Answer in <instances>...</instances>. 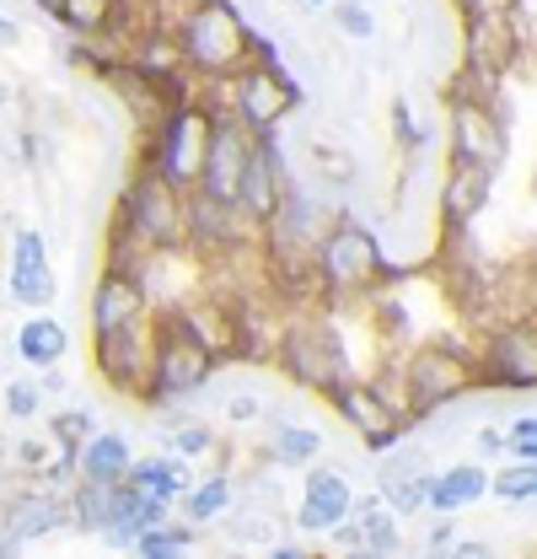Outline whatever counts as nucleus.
<instances>
[{
	"label": "nucleus",
	"mask_w": 537,
	"mask_h": 559,
	"mask_svg": "<svg viewBox=\"0 0 537 559\" xmlns=\"http://www.w3.org/2000/svg\"><path fill=\"white\" fill-rule=\"evenodd\" d=\"M172 38H178V60L210 81H231L253 55H268V44L253 38V27L231 0H194V11L172 27Z\"/></svg>",
	"instance_id": "obj_1"
},
{
	"label": "nucleus",
	"mask_w": 537,
	"mask_h": 559,
	"mask_svg": "<svg viewBox=\"0 0 537 559\" xmlns=\"http://www.w3.org/2000/svg\"><path fill=\"white\" fill-rule=\"evenodd\" d=\"M215 345L204 340L194 312L183 307H162L156 312V345H151V409L172 404V399H194L204 382L215 377Z\"/></svg>",
	"instance_id": "obj_2"
},
{
	"label": "nucleus",
	"mask_w": 537,
	"mask_h": 559,
	"mask_svg": "<svg viewBox=\"0 0 537 559\" xmlns=\"http://www.w3.org/2000/svg\"><path fill=\"white\" fill-rule=\"evenodd\" d=\"M274 360H279V371H290V382L312 388L318 399H334L344 382H355V360L344 349V334L334 329V318H323V312H296L279 329Z\"/></svg>",
	"instance_id": "obj_3"
},
{
	"label": "nucleus",
	"mask_w": 537,
	"mask_h": 559,
	"mask_svg": "<svg viewBox=\"0 0 537 559\" xmlns=\"http://www.w3.org/2000/svg\"><path fill=\"white\" fill-rule=\"evenodd\" d=\"M318 275H323V301H355V296H377L387 280H398V270L387 264L382 242L360 221L334 215L318 242Z\"/></svg>",
	"instance_id": "obj_4"
},
{
	"label": "nucleus",
	"mask_w": 537,
	"mask_h": 559,
	"mask_svg": "<svg viewBox=\"0 0 537 559\" xmlns=\"http://www.w3.org/2000/svg\"><path fill=\"white\" fill-rule=\"evenodd\" d=\"M119 215L130 221L156 253H183L189 248V189H178L156 162H145L124 183Z\"/></svg>",
	"instance_id": "obj_5"
},
{
	"label": "nucleus",
	"mask_w": 537,
	"mask_h": 559,
	"mask_svg": "<svg viewBox=\"0 0 537 559\" xmlns=\"http://www.w3.org/2000/svg\"><path fill=\"white\" fill-rule=\"evenodd\" d=\"M398 382H403V415L419 425L441 404H457L468 388H478V366L457 345H419L403 360Z\"/></svg>",
	"instance_id": "obj_6"
},
{
	"label": "nucleus",
	"mask_w": 537,
	"mask_h": 559,
	"mask_svg": "<svg viewBox=\"0 0 537 559\" xmlns=\"http://www.w3.org/2000/svg\"><path fill=\"white\" fill-rule=\"evenodd\" d=\"M446 108H452V162H473V167L500 173L505 151H511L500 97H478V92H463V86H446Z\"/></svg>",
	"instance_id": "obj_7"
},
{
	"label": "nucleus",
	"mask_w": 537,
	"mask_h": 559,
	"mask_svg": "<svg viewBox=\"0 0 537 559\" xmlns=\"http://www.w3.org/2000/svg\"><path fill=\"white\" fill-rule=\"evenodd\" d=\"M296 108H301V86L279 70L274 49L259 55V66H242L231 75V114H237L253 135H274V124H279L285 114H296Z\"/></svg>",
	"instance_id": "obj_8"
},
{
	"label": "nucleus",
	"mask_w": 537,
	"mask_h": 559,
	"mask_svg": "<svg viewBox=\"0 0 537 559\" xmlns=\"http://www.w3.org/2000/svg\"><path fill=\"white\" fill-rule=\"evenodd\" d=\"M478 388L494 393H537V323L511 318L500 329H484V349H478Z\"/></svg>",
	"instance_id": "obj_9"
},
{
	"label": "nucleus",
	"mask_w": 537,
	"mask_h": 559,
	"mask_svg": "<svg viewBox=\"0 0 537 559\" xmlns=\"http://www.w3.org/2000/svg\"><path fill=\"white\" fill-rule=\"evenodd\" d=\"M259 135L226 114V108H210V140H204V167H200V194L220 200V205H237V189H242V173H248V156H253Z\"/></svg>",
	"instance_id": "obj_10"
},
{
	"label": "nucleus",
	"mask_w": 537,
	"mask_h": 559,
	"mask_svg": "<svg viewBox=\"0 0 537 559\" xmlns=\"http://www.w3.org/2000/svg\"><path fill=\"white\" fill-rule=\"evenodd\" d=\"M151 345H156V318H140V323H124L103 340H92V355H97V377L124 393V399H151Z\"/></svg>",
	"instance_id": "obj_11"
},
{
	"label": "nucleus",
	"mask_w": 537,
	"mask_h": 559,
	"mask_svg": "<svg viewBox=\"0 0 537 559\" xmlns=\"http://www.w3.org/2000/svg\"><path fill=\"white\" fill-rule=\"evenodd\" d=\"M522 55V27L511 22V5H484L468 11V27H463V70H473L478 81H494L516 66Z\"/></svg>",
	"instance_id": "obj_12"
},
{
	"label": "nucleus",
	"mask_w": 537,
	"mask_h": 559,
	"mask_svg": "<svg viewBox=\"0 0 537 559\" xmlns=\"http://www.w3.org/2000/svg\"><path fill=\"white\" fill-rule=\"evenodd\" d=\"M204 140H210V114L183 103L172 108L162 124H156V140H151V162L178 183V189H194L204 167Z\"/></svg>",
	"instance_id": "obj_13"
},
{
	"label": "nucleus",
	"mask_w": 537,
	"mask_h": 559,
	"mask_svg": "<svg viewBox=\"0 0 537 559\" xmlns=\"http://www.w3.org/2000/svg\"><path fill=\"white\" fill-rule=\"evenodd\" d=\"M329 404H334L338 419H344V425H349V430H355V436L371 447V452H387V447H398L403 430L414 425V419L403 415V409L393 404V399H387V393H382V388H377V382H360V377H355V382H344Z\"/></svg>",
	"instance_id": "obj_14"
},
{
	"label": "nucleus",
	"mask_w": 537,
	"mask_h": 559,
	"mask_svg": "<svg viewBox=\"0 0 537 559\" xmlns=\"http://www.w3.org/2000/svg\"><path fill=\"white\" fill-rule=\"evenodd\" d=\"M86 312H92V340H103V334H114V329H124V323L151 318V285L124 275V270H108V264H103V275H97V285H92Z\"/></svg>",
	"instance_id": "obj_15"
},
{
	"label": "nucleus",
	"mask_w": 537,
	"mask_h": 559,
	"mask_svg": "<svg viewBox=\"0 0 537 559\" xmlns=\"http://www.w3.org/2000/svg\"><path fill=\"white\" fill-rule=\"evenodd\" d=\"M11 301L16 307H49L55 301V264H49V242H44V231H33V226H22L16 237H11Z\"/></svg>",
	"instance_id": "obj_16"
},
{
	"label": "nucleus",
	"mask_w": 537,
	"mask_h": 559,
	"mask_svg": "<svg viewBox=\"0 0 537 559\" xmlns=\"http://www.w3.org/2000/svg\"><path fill=\"white\" fill-rule=\"evenodd\" d=\"M285 189H290V178H285L279 145H274L268 135H259L253 156H248V173H242V189H237V210H242V215H248L253 226H264L268 215L279 210Z\"/></svg>",
	"instance_id": "obj_17"
},
{
	"label": "nucleus",
	"mask_w": 537,
	"mask_h": 559,
	"mask_svg": "<svg viewBox=\"0 0 537 559\" xmlns=\"http://www.w3.org/2000/svg\"><path fill=\"white\" fill-rule=\"evenodd\" d=\"M489 189H494V173L489 167L452 162V173L441 183V237H468V226L489 205Z\"/></svg>",
	"instance_id": "obj_18"
},
{
	"label": "nucleus",
	"mask_w": 537,
	"mask_h": 559,
	"mask_svg": "<svg viewBox=\"0 0 537 559\" xmlns=\"http://www.w3.org/2000/svg\"><path fill=\"white\" fill-rule=\"evenodd\" d=\"M55 527H70V495H60V489H49V495H38V489H16V495L5 500L0 538H11V544H33V538H49Z\"/></svg>",
	"instance_id": "obj_19"
},
{
	"label": "nucleus",
	"mask_w": 537,
	"mask_h": 559,
	"mask_svg": "<svg viewBox=\"0 0 537 559\" xmlns=\"http://www.w3.org/2000/svg\"><path fill=\"white\" fill-rule=\"evenodd\" d=\"M344 516H355V489L338 468H312L301 506H296V527L301 533H334Z\"/></svg>",
	"instance_id": "obj_20"
},
{
	"label": "nucleus",
	"mask_w": 537,
	"mask_h": 559,
	"mask_svg": "<svg viewBox=\"0 0 537 559\" xmlns=\"http://www.w3.org/2000/svg\"><path fill=\"white\" fill-rule=\"evenodd\" d=\"M75 463H81V479H92V485H119V479H130V441L119 436V430H92L86 441H81V452H75Z\"/></svg>",
	"instance_id": "obj_21"
},
{
	"label": "nucleus",
	"mask_w": 537,
	"mask_h": 559,
	"mask_svg": "<svg viewBox=\"0 0 537 559\" xmlns=\"http://www.w3.org/2000/svg\"><path fill=\"white\" fill-rule=\"evenodd\" d=\"M489 495V474L478 468V463H452V468H441L435 479H430V511H441V516H457V511H468Z\"/></svg>",
	"instance_id": "obj_22"
},
{
	"label": "nucleus",
	"mask_w": 537,
	"mask_h": 559,
	"mask_svg": "<svg viewBox=\"0 0 537 559\" xmlns=\"http://www.w3.org/2000/svg\"><path fill=\"white\" fill-rule=\"evenodd\" d=\"M130 485L134 489H151V495H162V500H183L189 489H194V468H189V457L183 452H167V457H134L130 463Z\"/></svg>",
	"instance_id": "obj_23"
},
{
	"label": "nucleus",
	"mask_w": 537,
	"mask_h": 559,
	"mask_svg": "<svg viewBox=\"0 0 537 559\" xmlns=\"http://www.w3.org/2000/svg\"><path fill=\"white\" fill-rule=\"evenodd\" d=\"M65 349H70V334L60 318H27V323L16 329V355H22L27 366H38V371H44V366H60Z\"/></svg>",
	"instance_id": "obj_24"
},
{
	"label": "nucleus",
	"mask_w": 537,
	"mask_h": 559,
	"mask_svg": "<svg viewBox=\"0 0 537 559\" xmlns=\"http://www.w3.org/2000/svg\"><path fill=\"white\" fill-rule=\"evenodd\" d=\"M114 489L119 485L75 479V489H70V527H81V533H108V527H114Z\"/></svg>",
	"instance_id": "obj_25"
},
{
	"label": "nucleus",
	"mask_w": 537,
	"mask_h": 559,
	"mask_svg": "<svg viewBox=\"0 0 537 559\" xmlns=\"http://www.w3.org/2000/svg\"><path fill=\"white\" fill-rule=\"evenodd\" d=\"M355 522H360V538H366V555H398L403 549V533H398V511L382 500L377 506V495L371 500H360L355 506Z\"/></svg>",
	"instance_id": "obj_26"
},
{
	"label": "nucleus",
	"mask_w": 537,
	"mask_h": 559,
	"mask_svg": "<svg viewBox=\"0 0 537 559\" xmlns=\"http://www.w3.org/2000/svg\"><path fill=\"white\" fill-rule=\"evenodd\" d=\"M119 11H124V0H55V16L65 22L75 38L108 33V27L119 22Z\"/></svg>",
	"instance_id": "obj_27"
},
{
	"label": "nucleus",
	"mask_w": 537,
	"mask_h": 559,
	"mask_svg": "<svg viewBox=\"0 0 537 559\" xmlns=\"http://www.w3.org/2000/svg\"><path fill=\"white\" fill-rule=\"evenodd\" d=\"M231 506H237V489H231V479H226V474H215V479H204V485H194L189 495H183V522L204 527V522L226 516Z\"/></svg>",
	"instance_id": "obj_28"
},
{
	"label": "nucleus",
	"mask_w": 537,
	"mask_h": 559,
	"mask_svg": "<svg viewBox=\"0 0 537 559\" xmlns=\"http://www.w3.org/2000/svg\"><path fill=\"white\" fill-rule=\"evenodd\" d=\"M189 549H194V522H156L134 538L140 559H183Z\"/></svg>",
	"instance_id": "obj_29"
},
{
	"label": "nucleus",
	"mask_w": 537,
	"mask_h": 559,
	"mask_svg": "<svg viewBox=\"0 0 537 559\" xmlns=\"http://www.w3.org/2000/svg\"><path fill=\"white\" fill-rule=\"evenodd\" d=\"M323 452V436L312 430V425H285V419H274V447H268V457H279V463H312Z\"/></svg>",
	"instance_id": "obj_30"
},
{
	"label": "nucleus",
	"mask_w": 537,
	"mask_h": 559,
	"mask_svg": "<svg viewBox=\"0 0 537 559\" xmlns=\"http://www.w3.org/2000/svg\"><path fill=\"white\" fill-rule=\"evenodd\" d=\"M419 474H435L425 447H398V452L387 447V457H377V485H382V495L408 485V479H419Z\"/></svg>",
	"instance_id": "obj_31"
},
{
	"label": "nucleus",
	"mask_w": 537,
	"mask_h": 559,
	"mask_svg": "<svg viewBox=\"0 0 537 559\" xmlns=\"http://www.w3.org/2000/svg\"><path fill=\"white\" fill-rule=\"evenodd\" d=\"M489 495H500L505 506H527V500H537V463L516 457L511 468L489 474Z\"/></svg>",
	"instance_id": "obj_32"
},
{
	"label": "nucleus",
	"mask_w": 537,
	"mask_h": 559,
	"mask_svg": "<svg viewBox=\"0 0 537 559\" xmlns=\"http://www.w3.org/2000/svg\"><path fill=\"white\" fill-rule=\"evenodd\" d=\"M334 27L355 44H371L377 38V16H371V0H338L334 5Z\"/></svg>",
	"instance_id": "obj_33"
},
{
	"label": "nucleus",
	"mask_w": 537,
	"mask_h": 559,
	"mask_svg": "<svg viewBox=\"0 0 537 559\" xmlns=\"http://www.w3.org/2000/svg\"><path fill=\"white\" fill-rule=\"evenodd\" d=\"M49 425H55V447L60 452H81V441L97 430V419L86 415V409H65V415H55Z\"/></svg>",
	"instance_id": "obj_34"
},
{
	"label": "nucleus",
	"mask_w": 537,
	"mask_h": 559,
	"mask_svg": "<svg viewBox=\"0 0 537 559\" xmlns=\"http://www.w3.org/2000/svg\"><path fill=\"white\" fill-rule=\"evenodd\" d=\"M393 135H398V145L408 151V156H419V151L430 145V130H425V124H414V108H408L403 97L393 103Z\"/></svg>",
	"instance_id": "obj_35"
},
{
	"label": "nucleus",
	"mask_w": 537,
	"mask_h": 559,
	"mask_svg": "<svg viewBox=\"0 0 537 559\" xmlns=\"http://www.w3.org/2000/svg\"><path fill=\"white\" fill-rule=\"evenodd\" d=\"M505 452L537 463V415H516L511 425H505Z\"/></svg>",
	"instance_id": "obj_36"
},
{
	"label": "nucleus",
	"mask_w": 537,
	"mask_h": 559,
	"mask_svg": "<svg viewBox=\"0 0 537 559\" xmlns=\"http://www.w3.org/2000/svg\"><path fill=\"white\" fill-rule=\"evenodd\" d=\"M38 404H44V388H33V382H5V415L11 419H38Z\"/></svg>",
	"instance_id": "obj_37"
},
{
	"label": "nucleus",
	"mask_w": 537,
	"mask_h": 559,
	"mask_svg": "<svg viewBox=\"0 0 537 559\" xmlns=\"http://www.w3.org/2000/svg\"><path fill=\"white\" fill-rule=\"evenodd\" d=\"M210 447H215V430L210 425H172V452H183L189 463L200 452H210Z\"/></svg>",
	"instance_id": "obj_38"
},
{
	"label": "nucleus",
	"mask_w": 537,
	"mask_h": 559,
	"mask_svg": "<svg viewBox=\"0 0 537 559\" xmlns=\"http://www.w3.org/2000/svg\"><path fill=\"white\" fill-rule=\"evenodd\" d=\"M11 452H16V468H27V474H44L55 447H49V441H16Z\"/></svg>",
	"instance_id": "obj_39"
},
{
	"label": "nucleus",
	"mask_w": 537,
	"mask_h": 559,
	"mask_svg": "<svg viewBox=\"0 0 537 559\" xmlns=\"http://www.w3.org/2000/svg\"><path fill=\"white\" fill-rule=\"evenodd\" d=\"M259 415H264V404H259L253 393H237V399H226V419H231V425H253Z\"/></svg>",
	"instance_id": "obj_40"
},
{
	"label": "nucleus",
	"mask_w": 537,
	"mask_h": 559,
	"mask_svg": "<svg viewBox=\"0 0 537 559\" xmlns=\"http://www.w3.org/2000/svg\"><path fill=\"white\" fill-rule=\"evenodd\" d=\"M446 555H457V559H489L494 549L484 544V538H452V549Z\"/></svg>",
	"instance_id": "obj_41"
},
{
	"label": "nucleus",
	"mask_w": 537,
	"mask_h": 559,
	"mask_svg": "<svg viewBox=\"0 0 537 559\" xmlns=\"http://www.w3.org/2000/svg\"><path fill=\"white\" fill-rule=\"evenodd\" d=\"M452 538H457V533H452V522H441L425 544H430V555H446V549H452Z\"/></svg>",
	"instance_id": "obj_42"
},
{
	"label": "nucleus",
	"mask_w": 537,
	"mask_h": 559,
	"mask_svg": "<svg viewBox=\"0 0 537 559\" xmlns=\"http://www.w3.org/2000/svg\"><path fill=\"white\" fill-rule=\"evenodd\" d=\"M478 452H505V430H478Z\"/></svg>",
	"instance_id": "obj_43"
},
{
	"label": "nucleus",
	"mask_w": 537,
	"mask_h": 559,
	"mask_svg": "<svg viewBox=\"0 0 537 559\" xmlns=\"http://www.w3.org/2000/svg\"><path fill=\"white\" fill-rule=\"evenodd\" d=\"M38 388H44V393H60V388H65V377H60L55 366H44V377H38Z\"/></svg>",
	"instance_id": "obj_44"
},
{
	"label": "nucleus",
	"mask_w": 537,
	"mask_h": 559,
	"mask_svg": "<svg viewBox=\"0 0 537 559\" xmlns=\"http://www.w3.org/2000/svg\"><path fill=\"white\" fill-rule=\"evenodd\" d=\"M16 38H22V33H16V22H11V16H0V49H11Z\"/></svg>",
	"instance_id": "obj_45"
},
{
	"label": "nucleus",
	"mask_w": 537,
	"mask_h": 559,
	"mask_svg": "<svg viewBox=\"0 0 537 559\" xmlns=\"http://www.w3.org/2000/svg\"><path fill=\"white\" fill-rule=\"evenodd\" d=\"M5 457H11V441H5V430H0V474H5Z\"/></svg>",
	"instance_id": "obj_46"
},
{
	"label": "nucleus",
	"mask_w": 537,
	"mask_h": 559,
	"mask_svg": "<svg viewBox=\"0 0 537 559\" xmlns=\"http://www.w3.org/2000/svg\"><path fill=\"white\" fill-rule=\"evenodd\" d=\"M527 280H533V296H537V259H533V264H527Z\"/></svg>",
	"instance_id": "obj_47"
},
{
	"label": "nucleus",
	"mask_w": 537,
	"mask_h": 559,
	"mask_svg": "<svg viewBox=\"0 0 537 559\" xmlns=\"http://www.w3.org/2000/svg\"><path fill=\"white\" fill-rule=\"evenodd\" d=\"M307 5H329V0H307Z\"/></svg>",
	"instance_id": "obj_48"
},
{
	"label": "nucleus",
	"mask_w": 537,
	"mask_h": 559,
	"mask_svg": "<svg viewBox=\"0 0 537 559\" xmlns=\"http://www.w3.org/2000/svg\"><path fill=\"white\" fill-rule=\"evenodd\" d=\"M0 108H5V86H0Z\"/></svg>",
	"instance_id": "obj_49"
}]
</instances>
